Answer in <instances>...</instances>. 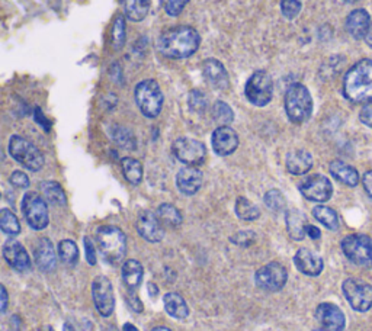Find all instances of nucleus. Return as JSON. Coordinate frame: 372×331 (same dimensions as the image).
I'll return each mask as SVG.
<instances>
[{"label":"nucleus","instance_id":"nucleus-1","mask_svg":"<svg viewBox=\"0 0 372 331\" xmlns=\"http://www.w3.org/2000/svg\"><path fill=\"white\" fill-rule=\"evenodd\" d=\"M201 44V36L192 27H176L164 31L157 39L159 53L171 60L188 58L195 54Z\"/></svg>","mask_w":372,"mask_h":331},{"label":"nucleus","instance_id":"nucleus-2","mask_svg":"<svg viewBox=\"0 0 372 331\" xmlns=\"http://www.w3.org/2000/svg\"><path fill=\"white\" fill-rule=\"evenodd\" d=\"M343 95L354 103L372 100V60H361L343 79Z\"/></svg>","mask_w":372,"mask_h":331},{"label":"nucleus","instance_id":"nucleus-3","mask_svg":"<svg viewBox=\"0 0 372 331\" xmlns=\"http://www.w3.org/2000/svg\"><path fill=\"white\" fill-rule=\"evenodd\" d=\"M96 244L102 257L111 264H118L127 253V237L114 225H102L96 231Z\"/></svg>","mask_w":372,"mask_h":331},{"label":"nucleus","instance_id":"nucleus-4","mask_svg":"<svg viewBox=\"0 0 372 331\" xmlns=\"http://www.w3.org/2000/svg\"><path fill=\"white\" fill-rule=\"evenodd\" d=\"M285 111L289 121L294 123H303L310 119L313 114V97L308 89L295 83L285 93Z\"/></svg>","mask_w":372,"mask_h":331},{"label":"nucleus","instance_id":"nucleus-5","mask_svg":"<svg viewBox=\"0 0 372 331\" xmlns=\"http://www.w3.org/2000/svg\"><path fill=\"white\" fill-rule=\"evenodd\" d=\"M135 102L141 114L147 118H157L163 109L164 96L159 83L146 79L135 86Z\"/></svg>","mask_w":372,"mask_h":331},{"label":"nucleus","instance_id":"nucleus-6","mask_svg":"<svg viewBox=\"0 0 372 331\" xmlns=\"http://www.w3.org/2000/svg\"><path fill=\"white\" fill-rule=\"evenodd\" d=\"M9 153L19 164L32 172H38L44 168V154L27 138L13 135L9 141Z\"/></svg>","mask_w":372,"mask_h":331},{"label":"nucleus","instance_id":"nucleus-7","mask_svg":"<svg viewBox=\"0 0 372 331\" xmlns=\"http://www.w3.org/2000/svg\"><path fill=\"white\" fill-rule=\"evenodd\" d=\"M244 95L252 105L259 108L266 107L274 97V81L271 74L265 70L253 73L246 83Z\"/></svg>","mask_w":372,"mask_h":331},{"label":"nucleus","instance_id":"nucleus-8","mask_svg":"<svg viewBox=\"0 0 372 331\" xmlns=\"http://www.w3.org/2000/svg\"><path fill=\"white\" fill-rule=\"evenodd\" d=\"M342 250L345 256L359 266L372 267V238L362 234H350L343 238Z\"/></svg>","mask_w":372,"mask_h":331},{"label":"nucleus","instance_id":"nucleus-9","mask_svg":"<svg viewBox=\"0 0 372 331\" xmlns=\"http://www.w3.org/2000/svg\"><path fill=\"white\" fill-rule=\"evenodd\" d=\"M342 289L347 302L355 311L365 313L372 306V285L359 279H346Z\"/></svg>","mask_w":372,"mask_h":331},{"label":"nucleus","instance_id":"nucleus-10","mask_svg":"<svg viewBox=\"0 0 372 331\" xmlns=\"http://www.w3.org/2000/svg\"><path fill=\"white\" fill-rule=\"evenodd\" d=\"M22 212L34 230H44L48 225V208L46 201L35 192H28L22 199Z\"/></svg>","mask_w":372,"mask_h":331},{"label":"nucleus","instance_id":"nucleus-11","mask_svg":"<svg viewBox=\"0 0 372 331\" xmlns=\"http://www.w3.org/2000/svg\"><path fill=\"white\" fill-rule=\"evenodd\" d=\"M288 279V272L284 264L278 262L267 263L262 266L255 275L256 285L267 292H277L285 286Z\"/></svg>","mask_w":372,"mask_h":331},{"label":"nucleus","instance_id":"nucleus-12","mask_svg":"<svg viewBox=\"0 0 372 331\" xmlns=\"http://www.w3.org/2000/svg\"><path fill=\"white\" fill-rule=\"evenodd\" d=\"M172 150L175 157L186 166H199L201 163H204L206 156V149L204 144L188 137L178 138L173 142Z\"/></svg>","mask_w":372,"mask_h":331},{"label":"nucleus","instance_id":"nucleus-13","mask_svg":"<svg viewBox=\"0 0 372 331\" xmlns=\"http://www.w3.org/2000/svg\"><path fill=\"white\" fill-rule=\"evenodd\" d=\"M92 297L98 313L102 317H109L114 313L115 298L112 283L105 276H98L92 282Z\"/></svg>","mask_w":372,"mask_h":331},{"label":"nucleus","instance_id":"nucleus-14","mask_svg":"<svg viewBox=\"0 0 372 331\" xmlns=\"http://www.w3.org/2000/svg\"><path fill=\"white\" fill-rule=\"evenodd\" d=\"M300 192L308 201L326 202L332 198L333 186L330 180L323 175H314L304 179L300 183Z\"/></svg>","mask_w":372,"mask_h":331},{"label":"nucleus","instance_id":"nucleus-15","mask_svg":"<svg viewBox=\"0 0 372 331\" xmlns=\"http://www.w3.org/2000/svg\"><path fill=\"white\" fill-rule=\"evenodd\" d=\"M316 320L320 323L321 328L328 331H343L346 320L345 314L335 304H320L316 309Z\"/></svg>","mask_w":372,"mask_h":331},{"label":"nucleus","instance_id":"nucleus-16","mask_svg":"<svg viewBox=\"0 0 372 331\" xmlns=\"http://www.w3.org/2000/svg\"><path fill=\"white\" fill-rule=\"evenodd\" d=\"M202 74L208 85L217 90H227L230 86V77L224 65L215 58H208L202 65Z\"/></svg>","mask_w":372,"mask_h":331},{"label":"nucleus","instance_id":"nucleus-17","mask_svg":"<svg viewBox=\"0 0 372 331\" xmlns=\"http://www.w3.org/2000/svg\"><path fill=\"white\" fill-rule=\"evenodd\" d=\"M4 257L8 264L18 272H27L31 269V259L25 247L15 238L8 240L4 244Z\"/></svg>","mask_w":372,"mask_h":331},{"label":"nucleus","instance_id":"nucleus-18","mask_svg":"<svg viewBox=\"0 0 372 331\" xmlns=\"http://www.w3.org/2000/svg\"><path fill=\"white\" fill-rule=\"evenodd\" d=\"M213 150L218 156H230L239 147V135L230 127H218L211 137Z\"/></svg>","mask_w":372,"mask_h":331},{"label":"nucleus","instance_id":"nucleus-19","mask_svg":"<svg viewBox=\"0 0 372 331\" xmlns=\"http://www.w3.org/2000/svg\"><path fill=\"white\" fill-rule=\"evenodd\" d=\"M137 231L144 240L150 243H159L164 236L161 221L150 211H142L138 215Z\"/></svg>","mask_w":372,"mask_h":331},{"label":"nucleus","instance_id":"nucleus-20","mask_svg":"<svg viewBox=\"0 0 372 331\" xmlns=\"http://www.w3.org/2000/svg\"><path fill=\"white\" fill-rule=\"evenodd\" d=\"M202 182H204L202 172L197 168V166H186V168L179 170L176 176L178 189L183 195L188 196L195 195L201 189Z\"/></svg>","mask_w":372,"mask_h":331},{"label":"nucleus","instance_id":"nucleus-21","mask_svg":"<svg viewBox=\"0 0 372 331\" xmlns=\"http://www.w3.org/2000/svg\"><path fill=\"white\" fill-rule=\"evenodd\" d=\"M371 16L365 9H355L350 12L345 20V28L354 39H365L371 28Z\"/></svg>","mask_w":372,"mask_h":331},{"label":"nucleus","instance_id":"nucleus-22","mask_svg":"<svg viewBox=\"0 0 372 331\" xmlns=\"http://www.w3.org/2000/svg\"><path fill=\"white\" fill-rule=\"evenodd\" d=\"M294 263L298 271L307 276H319L323 272V259L308 248H300L294 256Z\"/></svg>","mask_w":372,"mask_h":331},{"label":"nucleus","instance_id":"nucleus-23","mask_svg":"<svg viewBox=\"0 0 372 331\" xmlns=\"http://www.w3.org/2000/svg\"><path fill=\"white\" fill-rule=\"evenodd\" d=\"M34 257L36 266L41 269L43 272H51L55 269L57 259H55V252H54V245L50 238L47 237H41L35 247H34Z\"/></svg>","mask_w":372,"mask_h":331},{"label":"nucleus","instance_id":"nucleus-24","mask_svg":"<svg viewBox=\"0 0 372 331\" xmlns=\"http://www.w3.org/2000/svg\"><path fill=\"white\" fill-rule=\"evenodd\" d=\"M286 169L291 175L301 176L308 173L313 168V156L307 150H294L286 154Z\"/></svg>","mask_w":372,"mask_h":331},{"label":"nucleus","instance_id":"nucleus-25","mask_svg":"<svg viewBox=\"0 0 372 331\" xmlns=\"http://www.w3.org/2000/svg\"><path fill=\"white\" fill-rule=\"evenodd\" d=\"M328 170L336 180H339L340 183H343L346 186H350V188H354V186H357L359 183L358 170L355 168H352V166H349L340 160H335V161L330 163Z\"/></svg>","mask_w":372,"mask_h":331},{"label":"nucleus","instance_id":"nucleus-26","mask_svg":"<svg viewBox=\"0 0 372 331\" xmlns=\"http://www.w3.org/2000/svg\"><path fill=\"white\" fill-rule=\"evenodd\" d=\"M163 304H164V309H166V313L178 320H185L186 317L190 316V308L186 301L183 299V297H180L176 292H169L163 297Z\"/></svg>","mask_w":372,"mask_h":331},{"label":"nucleus","instance_id":"nucleus-27","mask_svg":"<svg viewBox=\"0 0 372 331\" xmlns=\"http://www.w3.org/2000/svg\"><path fill=\"white\" fill-rule=\"evenodd\" d=\"M285 219H286V230H288V234L291 236V238L300 241L307 236L305 233L307 219L301 211L298 210L286 211Z\"/></svg>","mask_w":372,"mask_h":331},{"label":"nucleus","instance_id":"nucleus-28","mask_svg":"<svg viewBox=\"0 0 372 331\" xmlns=\"http://www.w3.org/2000/svg\"><path fill=\"white\" fill-rule=\"evenodd\" d=\"M142 266L140 262L130 259L122 264V279L130 291H135L142 281Z\"/></svg>","mask_w":372,"mask_h":331},{"label":"nucleus","instance_id":"nucleus-29","mask_svg":"<svg viewBox=\"0 0 372 331\" xmlns=\"http://www.w3.org/2000/svg\"><path fill=\"white\" fill-rule=\"evenodd\" d=\"M152 0H126L124 2V12L126 18L131 22H141L149 15Z\"/></svg>","mask_w":372,"mask_h":331},{"label":"nucleus","instance_id":"nucleus-30","mask_svg":"<svg viewBox=\"0 0 372 331\" xmlns=\"http://www.w3.org/2000/svg\"><path fill=\"white\" fill-rule=\"evenodd\" d=\"M121 169L126 177L131 184H140L142 180V166L138 160L133 157H126L121 161Z\"/></svg>","mask_w":372,"mask_h":331},{"label":"nucleus","instance_id":"nucleus-31","mask_svg":"<svg viewBox=\"0 0 372 331\" xmlns=\"http://www.w3.org/2000/svg\"><path fill=\"white\" fill-rule=\"evenodd\" d=\"M313 215L320 224H323L326 227V229L333 230V231L339 229L338 212L335 210H332V208H328V206H324V205L314 206Z\"/></svg>","mask_w":372,"mask_h":331},{"label":"nucleus","instance_id":"nucleus-32","mask_svg":"<svg viewBox=\"0 0 372 331\" xmlns=\"http://www.w3.org/2000/svg\"><path fill=\"white\" fill-rule=\"evenodd\" d=\"M157 217L161 221V224H166L169 227H179L183 221L180 211L172 203H161L157 210Z\"/></svg>","mask_w":372,"mask_h":331},{"label":"nucleus","instance_id":"nucleus-33","mask_svg":"<svg viewBox=\"0 0 372 331\" xmlns=\"http://www.w3.org/2000/svg\"><path fill=\"white\" fill-rule=\"evenodd\" d=\"M41 191H43L46 199L54 205H63L65 206L67 203L66 194H65L63 188H61L57 182L48 180V182L41 183Z\"/></svg>","mask_w":372,"mask_h":331},{"label":"nucleus","instance_id":"nucleus-34","mask_svg":"<svg viewBox=\"0 0 372 331\" xmlns=\"http://www.w3.org/2000/svg\"><path fill=\"white\" fill-rule=\"evenodd\" d=\"M234 211H236V215L243 221H255L260 215V211H259L258 206L244 196L237 198Z\"/></svg>","mask_w":372,"mask_h":331},{"label":"nucleus","instance_id":"nucleus-35","mask_svg":"<svg viewBox=\"0 0 372 331\" xmlns=\"http://www.w3.org/2000/svg\"><path fill=\"white\" fill-rule=\"evenodd\" d=\"M111 41H112V48L115 51H119L126 46L127 41V31H126V16L118 15L114 20L112 27V34H111Z\"/></svg>","mask_w":372,"mask_h":331},{"label":"nucleus","instance_id":"nucleus-36","mask_svg":"<svg viewBox=\"0 0 372 331\" xmlns=\"http://www.w3.org/2000/svg\"><path fill=\"white\" fill-rule=\"evenodd\" d=\"M213 116L220 127H229L230 123L234 121V112L232 107L229 105V103H225L222 100H217L214 103Z\"/></svg>","mask_w":372,"mask_h":331},{"label":"nucleus","instance_id":"nucleus-37","mask_svg":"<svg viewBox=\"0 0 372 331\" xmlns=\"http://www.w3.org/2000/svg\"><path fill=\"white\" fill-rule=\"evenodd\" d=\"M60 260L67 266H74L79 260V248L73 240H63L58 244Z\"/></svg>","mask_w":372,"mask_h":331},{"label":"nucleus","instance_id":"nucleus-38","mask_svg":"<svg viewBox=\"0 0 372 331\" xmlns=\"http://www.w3.org/2000/svg\"><path fill=\"white\" fill-rule=\"evenodd\" d=\"M0 229L9 236H16L20 233V224L16 215L9 210L0 211Z\"/></svg>","mask_w":372,"mask_h":331},{"label":"nucleus","instance_id":"nucleus-39","mask_svg":"<svg viewBox=\"0 0 372 331\" xmlns=\"http://www.w3.org/2000/svg\"><path fill=\"white\" fill-rule=\"evenodd\" d=\"M265 205L270 208L272 212L279 214L285 210L286 206V201L285 196L282 195L281 191L278 189H271L265 194Z\"/></svg>","mask_w":372,"mask_h":331},{"label":"nucleus","instance_id":"nucleus-40","mask_svg":"<svg viewBox=\"0 0 372 331\" xmlns=\"http://www.w3.org/2000/svg\"><path fill=\"white\" fill-rule=\"evenodd\" d=\"M301 8L303 5L300 0H281V12L289 20L295 19L300 15Z\"/></svg>","mask_w":372,"mask_h":331},{"label":"nucleus","instance_id":"nucleus-41","mask_svg":"<svg viewBox=\"0 0 372 331\" xmlns=\"http://www.w3.org/2000/svg\"><path fill=\"white\" fill-rule=\"evenodd\" d=\"M190 107L195 112H204L206 109V96L201 90H192L190 93Z\"/></svg>","mask_w":372,"mask_h":331},{"label":"nucleus","instance_id":"nucleus-42","mask_svg":"<svg viewBox=\"0 0 372 331\" xmlns=\"http://www.w3.org/2000/svg\"><path fill=\"white\" fill-rule=\"evenodd\" d=\"M190 2L191 0H166V4H164V11H166L169 16L176 18L183 12L185 6Z\"/></svg>","mask_w":372,"mask_h":331},{"label":"nucleus","instance_id":"nucleus-43","mask_svg":"<svg viewBox=\"0 0 372 331\" xmlns=\"http://www.w3.org/2000/svg\"><path fill=\"white\" fill-rule=\"evenodd\" d=\"M230 241L240 245V247H249L256 241V234L253 231H249V230L239 231L237 234H234L230 238Z\"/></svg>","mask_w":372,"mask_h":331},{"label":"nucleus","instance_id":"nucleus-44","mask_svg":"<svg viewBox=\"0 0 372 331\" xmlns=\"http://www.w3.org/2000/svg\"><path fill=\"white\" fill-rule=\"evenodd\" d=\"M115 141L119 142L122 147H127V149H135V140L131 135L130 131L124 130V128H117L115 131Z\"/></svg>","mask_w":372,"mask_h":331},{"label":"nucleus","instance_id":"nucleus-45","mask_svg":"<svg viewBox=\"0 0 372 331\" xmlns=\"http://www.w3.org/2000/svg\"><path fill=\"white\" fill-rule=\"evenodd\" d=\"M9 180L15 188H19V189H27L29 186V177L24 172H13Z\"/></svg>","mask_w":372,"mask_h":331},{"label":"nucleus","instance_id":"nucleus-46","mask_svg":"<svg viewBox=\"0 0 372 331\" xmlns=\"http://www.w3.org/2000/svg\"><path fill=\"white\" fill-rule=\"evenodd\" d=\"M359 119L362 123H365L366 127L372 128V100L368 102L366 105L361 109L359 112Z\"/></svg>","mask_w":372,"mask_h":331},{"label":"nucleus","instance_id":"nucleus-47","mask_svg":"<svg viewBox=\"0 0 372 331\" xmlns=\"http://www.w3.org/2000/svg\"><path fill=\"white\" fill-rule=\"evenodd\" d=\"M85 250H86V259L89 264L96 263V252H95V245L91 237H85Z\"/></svg>","mask_w":372,"mask_h":331},{"label":"nucleus","instance_id":"nucleus-48","mask_svg":"<svg viewBox=\"0 0 372 331\" xmlns=\"http://www.w3.org/2000/svg\"><path fill=\"white\" fill-rule=\"evenodd\" d=\"M127 302H128L130 308L133 309L134 313H141V311H142V302H141L140 298L134 294V291H131V292L127 295Z\"/></svg>","mask_w":372,"mask_h":331},{"label":"nucleus","instance_id":"nucleus-49","mask_svg":"<svg viewBox=\"0 0 372 331\" xmlns=\"http://www.w3.org/2000/svg\"><path fill=\"white\" fill-rule=\"evenodd\" d=\"M362 183H364V188H365L366 194L369 195V198H372V170H369L364 175Z\"/></svg>","mask_w":372,"mask_h":331},{"label":"nucleus","instance_id":"nucleus-50","mask_svg":"<svg viewBox=\"0 0 372 331\" xmlns=\"http://www.w3.org/2000/svg\"><path fill=\"white\" fill-rule=\"evenodd\" d=\"M35 121L39 123V126H43L44 130H50V123H48V121L44 118V115H43V112H41L39 108L35 109Z\"/></svg>","mask_w":372,"mask_h":331},{"label":"nucleus","instance_id":"nucleus-51","mask_svg":"<svg viewBox=\"0 0 372 331\" xmlns=\"http://www.w3.org/2000/svg\"><path fill=\"white\" fill-rule=\"evenodd\" d=\"M305 233H307V236H308L310 238H313V240H319V238L321 237V233H320V230L317 229V227L310 225V224H307Z\"/></svg>","mask_w":372,"mask_h":331},{"label":"nucleus","instance_id":"nucleus-52","mask_svg":"<svg viewBox=\"0 0 372 331\" xmlns=\"http://www.w3.org/2000/svg\"><path fill=\"white\" fill-rule=\"evenodd\" d=\"M8 309V292L6 288L2 285V313H6Z\"/></svg>","mask_w":372,"mask_h":331},{"label":"nucleus","instance_id":"nucleus-53","mask_svg":"<svg viewBox=\"0 0 372 331\" xmlns=\"http://www.w3.org/2000/svg\"><path fill=\"white\" fill-rule=\"evenodd\" d=\"M365 41H366V44L369 46V48H372V25H371V28L365 36Z\"/></svg>","mask_w":372,"mask_h":331},{"label":"nucleus","instance_id":"nucleus-54","mask_svg":"<svg viewBox=\"0 0 372 331\" xmlns=\"http://www.w3.org/2000/svg\"><path fill=\"white\" fill-rule=\"evenodd\" d=\"M124 331H138V328L133 324H126L124 325Z\"/></svg>","mask_w":372,"mask_h":331},{"label":"nucleus","instance_id":"nucleus-55","mask_svg":"<svg viewBox=\"0 0 372 331\" xmlns=\"http://www.w3.org/2000/svg\"><path fill=\"white\" fill-rule=\"evenodd\" d=\"M63 331H74V327H73L70 323H66V324H65V328H63Z\"/></svg>","mask_w":372,"mask_h":331},{"label":"nucleus","instance_id":"nucleus-56","mask_svg":"<svg viewBox=\"0 0 372 331\" xmlns=\"http://www.w3.org/2000/svg\"><path fill=\"white\" fill-rule=\"evenodd\" d=\"M152 331H172L168 327H154Z\"/></svg>","mask_w":372,"mask_h":331},{"label":"nucleus","instance_id":"nucleus-57","mask_svg":"<svg viewBox=\"0 0 372 331\" xmlns=\"http://www.w3.org/2000/svg\"><path fill=\"white\" fill-rule=\"evenodd\" d=\"M41 331H54V330H53V327L47 325V327H43V328H41Z\"/></svg>","mask_w":372,"mask_h":331},{"label":"nucleus","instance_id":"nucleus-58","mask_svg":"<svg viewBox=\"0 0 372 331\" xmlns=\"http://www.w3.org/2000/svg\"><path fill=\"white\" fill-rule=\"evenodd\" d=\"M342 2H345V4H355V2H358V0H342Z\"/></svg>","mask_w":372,"mask_h":331},{"label":"nucleus","instance_id":"nucleus-59","mask_svg":"<svg viewBox=\"0 0 372 331\" xmlns=\"http://www.w3.org/2000/svg\"><path fill=\"white\" fill-rule=\"evenodd\" d=\"M313 331H328V330H324V328H317V330H313Z\"/></svg>","mask_w":372,"mask_h":331}]
</instances>
